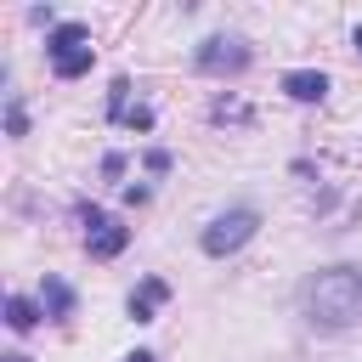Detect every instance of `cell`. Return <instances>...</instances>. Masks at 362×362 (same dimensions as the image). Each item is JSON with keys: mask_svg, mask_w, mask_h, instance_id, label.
<instances>
[{"mask_svg": "<svg viewBox=\"0 0 362 362\" xmlns=\"http://www.w3.org/2000/svg\"><path fill=\"white\" fill-rule=\"evenodd\" d=\"M305 311L317 328H345L362 317V266H328L305 283Z\"/></svg>", "mask_w": 362, "mask_h": 362, "instance_id": "cell-1", "label": "cell"}, {"mask_svg": "<svg viewBox=\"0 0 362 362\" xmlns=\"http://www.w3.org/2000/svg\"><path fill=\"white\" fill-rule=\"evenodd\" d=\"M45 57H51V68H57L62 79H79V74H90V62H96L90 28H85V23H57V28L45 34Z\"/></svg>", "mask_w": 362, "mask_h": 362, "instance_id": "cell-2", "label": "cell"}, {"mask_svg": "<svg viewBox=\"0 0 362 362\" xmlns=\"http://www.w3.org/2000/svg\"><path fill=\"white\" fill-rule=\"evenodd\" d=\"M255 226H260V215L255 209H226V215H215L209 226H204V255H232V249H243L249 238H255Z\"/></svg>", "mask_w": 362, "mask_h": 362, "instance_id": "cell-3", "label": "cell"}, {"mask_svg": "<svg viewBox=\"0 0 362 362\" xmlns=\"http://www.w3.org/2000/svg\"><path fill=\"white\" fill-rule=\"evenodd\" d=\"M124 243H130V232H124L113 215H85V249H90L96 260H113Z\"/></svg>", "mask_w": 362, "mask_h": 362, "instance_id": "cell-4", "label": "cell"}, {"mask_svg": "<svg viewBox=\"0 0 362 362\" xmlns=\"http://www.w3.org/2000/svg\"><path fill=\"white\" fill-rule=\"evenodd\" d=\"M249 62V45L243 40H204V51H198V68L204 74H238Z\"/></svg>", "mask_w": 362, "mask_h": 362, "instance_id": "cell-5", "label": "cell"}, {"mask_svg": "<svg viewBox=\"0 0 362 362\" xmlns=\"http://www.w3.org/2000/svg\"><path fill=\"white\" fill-rule=\"evenodd\" d=\"M283 90H288L294 102H322V96H328V79L311 74V68H294V74H283Z\"/></svg>", "mask_w": 362, "mask_h": 362, "instance_id": "cell-6", "label": "cell"}, {"mask_svg": "<svg viewBox=\"0 0 362 362\" xmlns=\"http://www.w3.org/2000/svg\"><path fill=\"white\" fill-rule=\"evenodd\" d=\"M164 300H170V288H164L158 277H147V283L130 294V317H136V322H153V311H158Z\"/></svg>", "mask_w": 362, "mask_h": 362, "instance_id": "cell-7", "label": "cell"}, {"mask_svg": "<svg viewBox=\"0 0 362 362\" xmlns=\"http://www.w3.org/2000/svg\"><path fill=\"white\" fill-rule=\"evenodd\" d=\"M45 305H51V317H68L74 288H68V283H57V277H45Z\"/></svg>", "mask_w": 362, "mask_h": 362, "instance_id": "cell-8", "label": "cell"}, {"mask_svg": "<svg viewBox=\"0 0 362 362\" xmlns=\"http://www.w3.org/2000/svg\"><path fill=\"white\" fill-rule=\"evenodd\" d=\"M6 322H11V328H34V305H28L23 294H11V300H6Z\"/></svg>", "mask_w": 362, "mask_h": 362, "instance_id": "cell-9", "label": "cell"}, {"mask_svg": "<svg viewBox=\"0 0 362 362\" xmlns=\"http://www.w3.org/2000/svg\"><path fill=\"white\" fill-rule=\"evenodd\" d=\"M124 362H153V356H147V351H136V356H124Z\"/></svg>", "mask_w": 362, "mask_h": 362, "instance_id": "cell-10", "label": "cell"}, {"mask_svg": "<svg viewBox=\"0 0 362 362\" xmlns=\"http://www.w3.org/2000/svg\"><path fill=\"white\" fill-rule=\"evenodd\" d=\"M6 362H28V356H6Z\"/></svg>", "mask_w": 362, "mask_h": 362, "instance_id": "cell-11", "label": "cell"}, {"mask_svg": "<svg viewBox=\"0 0 362 362\" xmlns=\"http://www.w3.org/2000/svg\"><path fill=\"white\" fill-rule=\"evenodd\" d=\"M356 45H362V28H356Z\"/></svg>", "mask_w": 362, "mask_h": 362, "instance_id": "cell-12", "label": "cell"}]
</instances>
